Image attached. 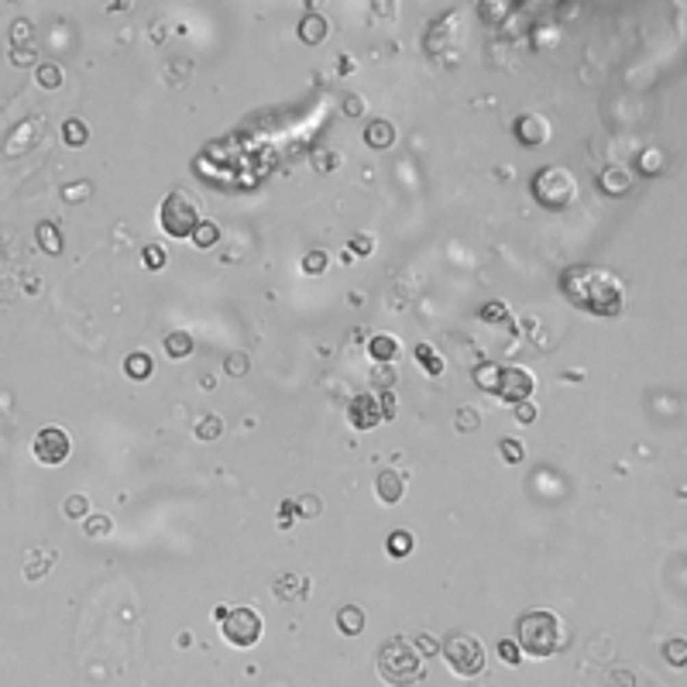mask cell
<instances>
[{
    "label": "cell",
    "instance_id": "1",
    "mask_svg": "<svg viewBox=\"0 0 687 687\" xmlns=\"http://www.w3.org/2000/svg\"><path fill=\"white\" fill-rule=\"evenodd\" d=\"M560 289L577 310L591 316H619L625 303L619 275L601 265H571L560 275Z\"/></svg>",
    "mask_w": 687,
    "mask_h": 687
},
{
    "label": "cell",
    "instance_id": "2",
    "mask_svg": "<svg viewBox=\"0 0 687 687\" xmlns=\"http://www.w3.org/2000/svg\"><path fill=\"white\" fill-rule=\"evenodd\" d=\"M423 673H426V660L412 646V639L392 636L388 642H382V649H378V677L388 687H409V684L423 680Z\"/></svg>",
    "mask_w": 687,
    "mask_h": 687
},
{
    "label": "cell",
    "instance_id": "3",
    "mask_svg": "<svg viewBox=\"0 0 687 687\" xmlns=\"http://www.w3.org/2000/svg\"><path fill=\"white\" fill-rule=\"evenodd\" d=\"M564 642L560 619L553 612H526L516 622V646L533 660H550Z\"/></svg>",
    "mask_w": 687,
    "mask_h": 687
},
{
    "label": "cell",
    "instance_id": "4",
    "mask_svg": "<svg viewBox=\"0 0 687 687\" xmlns=\"http://www.w3.org/2000/svg\"><path fill=\"white\" fill-rule=\"evenodd\" d=\"M158 223H162V231L168 234V238H192V231L203 223V216H199V199L192 196V192H186V189H175V192H168L165 199H162V206H158Z\"/></svg>",
    "mask_w": 687,
    "mask_h": 687
},
{
    "label": "cell",
    "instance_id": "5",
    "mask_svg": "<svg viewBox=\"0 0 687 687\" xmlns=\"http://www.w3.org/2000/svg\"><path fill=\"white\" fill-rule=\"evenodd\" d=\"M213 619L220 622V632H223V639L231 642V646L248 649V646H255L262 639V615L255 608H248V605H234V608L231 605H220L213 612Z\"/></svg>",
    "mask_w": 687,
    "mask_h": 687
},
{
    "label": "cell",
    "instance_id": "6",
    "mask_svg": "<svg viewBox=\"0 0 687 687\" xmlns=\"http://www.w3.org/2000/svg\"><path fill=\"white\" fill-rule=\"evenodd\" d=\"M443 660L457 677H478L485 670V646L468 632H450L443 639Z\"/></svg>",
    "mask_w": 687,
    "mask_h": 687
},
{
    "label": "cell",
    "instance_id": "7",
    "mask_svg": "<svg viewBox=\"0 0 687 687\" xmlns=\"http://www.w3.org/2000/svg\"><path fill=\"white\" fill-rule=\"evenodd\" d=\"M533 192H536V199H540L543 206L564 210V206L574 203L577 186H574V179H571L564 168H543V172L533 179Z\"/></svg>",
    "mask_w": 687,
    "mask_h": 687
},
{
    "label": "cell",
    "instance_id": "8",
    "mask_svg": "<svg viewBox=\"0 0 687 687\" xmlns=\"http://www.w3.org/2000/svg\"><path fill=\"white\" fill-rule=\"evenodd\" d=\"M35 457H38V464H45V468H59L66 457H69V433L66 429H59V426H45V429H38L35 433Z\"/></svg>",
    "mask_w": 687,
    "mask_h": 687
},
{
    "label": "cell",
    "instance_id": "9",
    "mask_svg": "<svg viewBox=\"0 0 687 687\" xmlns=\"http://www.w3.org/2000/svg\"><path fill=\"white\" fill-rule=\"evenodd\" d=\"M502 402H526L529 392H533V375L523 371V368H499V378H495V388H492Z\"/></svg>",
    "mask_w": 687,
    "mask_h": 687
},
{
    "label": "cell",
    "instance_id": "10",
    "mask_svg": "<svg viewBox=\"0 0 687 687\" xmlns=\"http://www.w3.org/2000/svg\"><path fill=\"white\" fill-rule=\"evenodd\" d=\"M351 412V426H358V429H371V426H378L385 416H382V402L375 399V395H358V399H351V405H347Z\"/></svg>",
    "mask_w": 687,
    "mask_h": 687
},
{
    "label": "cell",
    "instance_id": "11",
    "mask_svg": "<svg viewBox=\"0 0 687 687\" xmlns=\"http://www.w3.org/2000/svg\"><path fill=\"white\" fill-rule=\"evenodd\" d=\"M516 134H519L523 145H543V141L550 138V124H547L540 114H523V117L516 121Z\"/></svg>",
    "mask_w": 687,
    "mask_h": 687
},
{
    "label": "cell",
    "instance_id": "12",
    "mask_svg": "<svg viewBox=\"0 0 687 687\" xmlns=\"http://www.w3.org/2000/svg\"><path fill=\"white\" fill-rule=\"evenodd\" d=\"M375 492H378V502L395 505V502L405 495V478H402L395 468H385V471L378 475V482H375Z\"/></svg>",
    "mask_w": 687,
    "mask_h": 687
},
{
    "label": "cell",
    "instance_id": "13",
    "mask_svg": "<svg viewBox=\"0 0 687 687\" xmlns=\"http://www.w3.org/2000/svg\"><path fill=\"white\" fill-rule=\"evenodd\" d=\"M629 186H632V175H629V168H622V165H612V168H605V172H601V189H605V192H612V196H622V192H629Z\"/></svg>",
    "mask_w": 687,
    "mask_h": 687
},
{
    "label": "cell",
    "instance_id": "14",
    "mask_svg": "<svg viewBox=\"0 0 687 687\" xmlns=\"http://www.w3.org/2000/svg\"><path fill=\"white\" fill-rule=\"evenodd\" d=\"M272 591H275V598H279V601H296V598L306 591V581H303V577H296V574H282V577H275Z\"/></svg>",
    "mask_w": 687,
    "mask_h": 687
},
{
    "label": "cell",
    "instance_id": "15",
    "mask_svg": "<svg viewBox=\"0 0 687 687\" xmlns=\"http://www.w3.org/2000/svg\"><path fill=\"white\" fill-rule=\"evenodd\" d=\"M165 354H168L172 361L189 358V354H192V337H189L186 330H172V334H165Z\"/></svg>",
    "mask_w": 687,
    "mask_h": 687
},
{
    "label": "cell",
    "instance_id": "16",
    "mask_svg": "<svg viewBox=\"0 0 687 687\" xmlns=\"http://www.w3.org/2000/svg\"><path fill=\"white\" fill-rule=\"evenodd\" d=\"M337 629H340L344 636H358V632L364 629V612H361L358 605H344V608L337 612Z\"/></svg>",
    "mask_w": 687,
    "mask_h": 687
},
{
    "label": "cell",
    "instance_id": "17",
    "mask_svg": "<svg viewBox=\"0 0 687 687\" xmlns=\"http://www.w3.org/2000/svg\"><path fill=\"white\" fill-rule=\"evenodd\" d=\"M364 141H368L371 148H388V145L395 141V127H392L388 121H371L368 131H364Z\"/></svg>",
    "mask_w": 687,
    "mask_h": 687
},
{
    "label": "cell",
    "instance_id": "18",
    "mask_svg": "<svg viewBox=\"0 0 687 687\" xmlns=\"http://www.w3.org/2000/svg\"><path fill=\"white\" fill-rule=\"evenodd\" d=\"M368 351H371V358H375L378 364H392V361L399 358V340H395V337H375V340L368 344Z\"/></svg>",
    "mask_w": 687,
    "mask_h": 687
},
{
    "label": "cell",
    "instance_id": "19",
    "mask_svg": "<svg viewBox=\"0 0 687 687\" xmlns=\"http://www.w3.org/2000/svg\"><path fill=\"white\" fill-rule=\"evenodd\" d=\"M299 38H303V42H310V45H320V42L327 38V21H323V18H316V14L303 18V21H299Z\"/></svg>",
    "mask_w": 687,
    "mask_h": 687
},
{
    "label": "cell",
    "instance_id": "20",
    "mask_svg": "<svg viewBox=\"0 0 687 687\" xmlns=\"http://www.w3.org/2000/svg\"><path fill=\"white\" fill-rule=\"evenodd\" d=\"M35 238H38V245H42V251H49V255H59L62 251V238H59V231L45 220V223H38V231H35Z\"/></svg>",
    "mask_w": 687,
    "mask_h": 687
},
{
    "label": "cell",
    "instance_id": "21",
    "mask_svg": "<svg viewBox=\"0 0 687 687\" xmlns=\"http://www.w3.org/2000/svg\"><path fill=\"white\" fill-rule=\"evenodd\" d=\"M62 138H66V145H73V148H83V145L90 141V127H86L83 121L69 117V121L62 124Z\"/></svg>",
    "mask_w": 687,
    "mask_h": 687
},
{
    "label": "cell",
    "instance_id": "22",
    "mask_svg": "<svg viewBox=\"0 0 687 687\" xmlns=\"http://www.w3.org/2000/svg\"><path fill=\"white\" fill-rule=\"evenodd\" d=\"M124 371H127V378H148L151 375V358L145 354V351H134V354H127V361H124Z\"/></svg>",
    "mask_w": 687,
    "mask_h": 687
},
{
    "label": "cell",
    "instance_id": "23",
    "mask_svg": "<svg viewBox=\"0 0 687 687\" xmlns=\"http://www.w3.org/2000/svg\"><path fill=\"white\" fill-rule=\"evenodd\" d=\"M216 238H220V227H216V223H210V220H203V223L196 227V231H192V245H196V248H203V251H206V248H213V245H216Z\"/></svg>",
    "mask_w": 687,
    "mask_h": 687
},
{
    "label": "cell",
    "instance_id": "24",
    "mask_svg": "<svg viewBox=\"0 0 687 687\" xmlns=\"http://www.w3.org/2000/svg\"><path fill=\"white\" fill-rule=\"evenodd\" d=\"M220 433H223V419L213 416V412H206V416L196 423V436H199V440H216Z\"/></svg>",
    "mask_w": 687,
    "mask_h": 687
},
{
    "label": "cell",
    "instance_id": "25",
    "mask_svg": "<svg viewBox=\"0 0 687 687\" xmlns=\"http://www.w3.org/2000/svg\"><path fill=\"white\" fill-rule=\"evenodd\" d=\"M416 358H419V364H423L429 375H440V371H443V358H436V351H433L429 344H419V347H416Z\"/></svg>",
    "mask_w": 687,
    "mask_h": 687
},
{
    "label": "cell",
    "instance_id": "26",
    "mask_svg": "<svg viewBox=\"0 0 687 687\" xmlns=\"http://www.w3.org/2000/svg\"><path fill=\"white\" fill-rule=\"evenodd\" d=\"M388 553H392V557H409V553H412V536L402 533V529L392 533V536H388Z\"/></svg>",
    "mask_w": 687,
    "mask_h": 687
},
{
    "label": "cell",
    "instance_id": "27",
    "mask_svg": "<svg viewBox=\"0 0 687 687\" xmlns=\"http://www.w3.org/2000/svg\"><path fill=\"white\" fill-rule=\"evenodd\" d=\"M38 83H42L45 90H59V86H62V73H59V66H52V62L38 66Z\"/></svg>",
    "mask_w": 687,
    "mask_h": 687
},
{
    "label": "cell",
    "instance_id": "28",
    "mask_svg": "<svg viewBox=\"0 0 687 687\" xmlns=\"http://www.w3.org/2000/svg\"><path fill=\"white\" fill-rule=\"evenodd\" d=\"M110 529H114V523H110L107 516H90V519L83 523V533H86V536H110Z\"/></svg>",
    "mask_w": 687,
    "mask_h": 687
},
{
    "label": "cell",
    "instance_id": "29",
    "mask_svg": "<svg viewBox=\"0 0 687 687\" xmlns=\"http://www.w3.org/2000/svg\"><path fill=\"white\" fill-rule=\"evenodd\" d=\"M32 38H35L32 21H14V28H11V45H14V49H25V42H32Z\"/></svg>",
    "mask_w": 687,
    "mask_h": 687
},
{
    "label": "cell",
    "instance_id": "30",
    "mask_svg": "<svg viewBox=\"0 0 687 687\" xmlns=\"http://www.w3.org/2000/svg\"><path fill=\"white\" fill-rule=\"evenodd\" d=\"M478 426H482V416H478L475 405L457 409V429H478Z\"/></svg>",
    "mask_w": 687,
    "mask_h": 687
},
{
    "label": "cell",
    "instance_id": "31",
    "mask_svg": "<svg viewBox=\"0 0 687 687\" xmlns=\"http://www.w3.org/2000/svg\"><path fill=\"white\" fill-rule=\"evenodd\" d=\"M223 368H227V375H234V378H241V375H248V368H251V361H248V354H231L223 361Z\"/></svg>",
    "mask_w": 687,
    "mask_h": 687
},
{
    "label": "cell",
    "instance_id": "32",
    "mask_svg": "<svg viewBox=\"0 0 687 687\" xmlns=\"http://www.w3.org/2000/svg\"><path fill=\"white\" fill-rule=\"evenodd\" d=\"M86 509H90L86 495H69V499H66V505H62V512H66L69 519H83V516H86Z\"/></svg>",
    "mask_w": 687,
    "mask_h": 687
},
{
    "label": "cell",
    "instance_id": "33",
    "mask_svg": "<svg viewBox=\"0 0 687 687\" xmlns=\"http://www.w3.org/2000/svg\"><path fill=\"white\" fill-rule=\"evenodd\" d=\"M663 649H666V660H670L673 666H684V663H687V646H684V639H670Z\"/></svg>",
    "mask_w": 687,
    "mask_h": 687
},
{
    "label": "cell",
    "instance_id": "34",
    "mask_svg": "<svg viewBox=\"0 0 687 687\" xmlns=\"http://www.w3.org/2000/svg\"><path fill=\"white\" fill-rule=\"evenodd\" d=\"M499 450H502V457H505L509 464H519V461H523V453H526V450H523L516 440H502V443H499Z\"/></svg>",
    "mask_w": 687,
    "mask_h": 687
},
{
    "label": "cell",
    "instance_id": "35",
    "mask_svg": "<svg viewBox=\"0 0 687 687\" xmlns=\"http://www.w3.org/2000/svg\"><path fill=\"white\" fill-rule=\"evenodd\" d=\"M296 509H299L303 519H316V516H320V499H316V495H303Z\"/></svg>",
    "mask_w": 687,
    "mask_h": 687
},
{
    "label": "cell",
    "instance_id": "36",
    "mask_svg": "<svg viewBox=\"0 0 687 687\" xmlns=\"http://www.w3.org/2000/svg\"><path fill=\"white\" fill-rule=\"evenodd\" d=\"M499 656L509 663V666H519V660H523V653H519V646L512 642V639H505V642H499Z\"/></svg>",
    "mask_w": 687,
    "mask_h": 687
},
{
    "label": "cell",
    "instance_id": "37",
    "mask_svg": "<svg viewBox=\"0 0 687 687\" xmlns=\"http://www.w3.org/2000/svg\"><path fill=\"white\" fill-rule=\"evenodd\" d=\"M475 378H478V385H482V388H495L499 368H495V364H482V368L475 371Z\"/></svg>",
    "mask_w": 687,
    "mask_h": 687
},
{
    "label": "cell",
    "instance_id": "38",
    "mask_svg": "<svg viewBox=\"0 0 687 687\" xmlns=\"http://www.w3.org/2000/svg\"><path fill=\"white\" fill-rule=\"evenodd\" d=\"M605 687H636V677L629 670H612L608 680H605Z\"/></svg>",
    "mask_w": 687,
    "mask_h": 687
},
{
    "label": "cell",
    "instance_id": "39",
    "mask_svg": "<svg viewBox=\"0 0 687 687\" xmlns=\"http://www.w3.org/2000/svg\"><path fill=\"white\" fill-rule=\"evenodd\" d=\"M62 196H66V203H79V199L90 196V186H86V182H73V186L62 189Z\"/></svg>",
    "mask_w": 687,
    "mask_h": 687
},
{
    "label": "cell",
    "instance_id": "40",
    "mask_svg": "<svg viewBox=\"0 0 687 687\" xmlns=\"http://www.w3.org/2000/svg\"><path fill=\"white\" fill-rule=\"evenodd\" d=\"M371 382H375V385H382V388H392V385H395V371L378 364V368L371 371Z\"/></svg>",
    "mask_w": 687,
    "mask_h": 687
},
{
    "label": "cell",
    "instance_id": "41",
    "mask_svg": "<svg viewBox=\"0 0 687 687\" xmlns=\"http://www.w3.org/2000/svg\"><path fill=\"white\" fill-rule=\"evenodd\" d=\"M145 265H148V268H162V265H165V251L155 248V245H148V248H145Z\"/></svg>",
    "mask_w": 687,
    "mask_h": 687
},
{
    "label": "cell",
    "instance_id": "42",
    "mask_svg": "<svg viewBox=\"0 0 687 687\" xmlns=\"http://www.w3.org/2000/svg\"><path fill=\"white\" fill-rule=\"evenodd\" d=\"M660 168H663V155H660V151H646V155H642V172L653 175V172H660Z\"/></svg>",
    "mask_w": 687,
    "mask_h": 687
},
{
    "label": "cell",
    "instance_id": "43",
    "mask_svg": "<svg viewBox=\"0 0 687 687\" xmlns=\"http://www.w3.org/2000/svg\"><path fill=\"white\" fill-rule=\"evenodd\" d=\"M412 646H416V649H419V653H423V660H426V656H433V653H436V649H440V646H436V642H433V639H429V636H423V632H419V636H416V639H412Z\"/></svg>",
    "mask_w": 687,
    "mask_h": 687
},
{
    "label": "cell",
    "instance_id": "44",
    "mask_svg": "<svg viewBox=\"0 0 687 687\" xmlns=\"http://www.w3.org/2000/svg\"><path fill=\"white\" fill-rule=\"evenodd\" d=\"M516 419H519V423H533V419H536V405H533V402H519V405H516Z\"/></svg>",
    "mask_w": 687,
    "mask_h": 687
},
{
    "label": "cell",
    "instance_id": "45",
    "mask_svg": "<svg viewBox=\"0 0 687 687\" xmlns=\"http://www.w3.org/2000/svg\"><path fill=\"white\" fill-rule=\"evenodd\" d=\"M11 59H14V66H32V62H35V52H32V49H14Z\"/></svg>",
    "mask_w": 687,
    "mask_h": 687
},
{
    "label": "cell",
    "instance_id": "46",
    "mask_svg": "<svg viewBox=\"0 0 687 687\" xmlns=\"http://www.w3.org/2000/svg\"><path fill=\"white\" fill-rule=\"evenodd\" d=\"M351 251H354V255H371V238H354V241H351Z\"/></svg>",
    "mask_w": 687,
    "mask_h": 687
},
{
    "label": "cell",
    "instance_id": "47",
    "mask_svg": "<svg viewBox=\"0 0 687 687\" xmlns=\"http://www.w3.org/2000/svg\"><path fill=\"white\" fill-rule=\"evenodd\" d=\"M323 262H327V258H323V251H313V255L306 258V272H320V268H323Z\"/></svg>",
    "mask_w": 687,
    "mask_h": 687
},
{
    "label": "cell",
    "instance_id": "48",
    "mask_svg": "<svg viewBox=\"0 0 687 687\" xmlns=\"http://www.w3.org/2000/svg\"><path fill=\"white\" fill-rule=\"evenodd\" d=\"M361 110H364V100H361V97H358V100L351 97V100H347V114H351V117H358Z\"/></svg>",
    "mask_w": 687,
    "mask_h": 687
},
{
    "label": "cell",
    "instance_id": "49",
    "mask_svg": "<svg viewBox=\"0 0 687 687\" xmlns=\"http://www.w3.org/2000/svg\"><path fill=\"white\" fill-rule=\"evenodd\" d=\"M502 316H505V306H502V303H499V306H488V310H485V320H502Z\"/></svg>",
    "mask_w": 687,
    "mask_h": 687
},
{
    "label": "cell",
    "instance_id": "50",
    "mask_svg": "<svg viewBox=\"0 0 687 687\" xmlns=\"http://www.w3.org/2000/svg\"><path fill=\"white\" fill-rule=\"evenodd\" d=\"M502 11H505V8H488V4H485V8H482V14H485V18H492V14H495V18H499V14H502Z\"/></svg>",
    "mask_w": 687,
    "mask_h": 687
}]
</instances>
